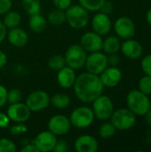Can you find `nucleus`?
Instances as JSON below:
<instances>
[{"instance_id":"1","label":"nucleus","mask_w":151,"mask_h":152,"mask_svg":"<svg viewBox=\"0 0 151 152\" xmlns=\"http://www.w3.org/2000/svg\"><path fill=\"white\" fill-rule=\"evenodd\" d=\"M74 92L77 98L83 102H93L97 97L102 94L104 86L99 75L85 72L76 77Z\"/></svg>"},{"instance_id":"2","label":"nucleus","mask_w":151,"mask_h":152,"mask_svg":"<svg viewBox=\"0 0 151 152\" xmlns=\"http://www.w3.org/2000/svg\"><path fill=\"white\" fill-rule=\"evenodd\" d=\"M126 105L136 116H144L150 110L149 95L143 94L139 89L132 90L126 96Z\"/></svg>"},{"instance_id":"3","label":"nucleus","mask_w":151,"mask_h":152,"mask_svg":"<svg viewBox=\"0 0 151 152\" xmlns=\"http://www.w3.org/2000/svg\"><path fill=\"white\" fill-rule=\"evenodd\" d=\"M136 115L128 108L116 110L110 117V122L119 131H126L133 128L136 124Z\"/></svg>"},{"instance_id":"4","label":"nucleus","mask_w":151,"mask_h":152,"mask_svg":"<svg viewBox=\"0 0 151 152\" xmlns=\"http://www.w3.org/2000/svg\"><path fill=\"white\" fill-rule=\"evenodd\" d=\"M66 21L69 25L76 29L85 28L89 22L88 11L80 4L70 5L66 10Z\"/></svg>"},{"instance_id":"5","label":"nucleus","mask_w":151,"mask_h":152,"mask_svg":"<svg viewBox=\"0 0 151 152\" xmlns=\"http://www.w3.org/2000/svg\"><path fill=\"white\" fill-rule=\"evenodd\" d=\"M95 116L91 108L81 106L76 108L70 114L71 126L77 128H86L90 126L94 121Z\"/></svg>"},{"instance_id":"6","label":"nucleus","mask_w":151,"mask_h":152,"mask_svg":"<svg viewBox=\"0 0 151 152\" xmlns=\"http://www.w3.org/2000/svg\"><path fill=\"white\" fill-rule=\"evenodd\" d=\"M86 51L81 46V45H73L69 46L65 53L66 65L73 69H82L86 61Z\"/></svg>"},{"instance_id":"7","label":"nucleus","mask_w":151,"mask_h":152,"mask_svg":"<svg viewBox=\"0 0 151 152\" xmlns=\"http://www.w3.org/2000/svg\"><path fill=\"white\" fill-rule=\"evenodd\" d=\"M93 102V111L96 118L103 121L110 118L115 110L114 104L109 97L101 94Z\"/></svg>"},{"instance_id":"8","label":"nucleus","mask_w":151,"mask_h":152,"mask_svg":"<svg viewBox=\"0 0 151 152\" xmlns=\"http://www.w3.org/2000/svg\"><path fill=\"white\" fill-rule=\"evenodd\" d=\"M108 65V56L105 53H101V51L91 53V54L86 57L85 64L87 71L95 75H100Z\"/></svg>"},{"instance_id":"9","label":"nucleus","mask_w":151,"mask_h":152,"mask_svg":"<svg viewBox=\"0 0 151 152\" xmlns=\"http://www.w3.org/2000/svg\"><path fill=\"white\" fill-rule=\"evenodd\" d=\"M50 104L49 94L42 90H36L29 94L26 99V105L31 111H41Z\"/></svg>"},{"instance_id":"10","label":"nucleus","mask_w":151,"mask_h":152,"mask_svg":"<svg viewBox=\"0 0 151 152\" xmlns=\"http://www.w3.org/2000/svg\"><path fill=\"white\" fill-rule=\"evenodd\" d=\"M114 30L118 37L123 39L133 38L136 32L134 21L126 16L119 17L114 24Z\"/></svg>"},{"instance_id":"11","label":"nucleus","mask_w":151,"mask_h":152,"mask_svg":"<svg viewBox=\"0 0 151 152\" xmlns=\"http://www.w3.org/2000/svg\"><path fill=\"white\" fill-rule=\"evenodd\" d=\"M71 127L69 118L64 115H55L48 122V130L55 135L67 134Z\"/></svg>"},{"instance_id":"12","label":"nucleus","mask_w":151,"mask_h":152,"mask_svg":"<svg viewBox=\"0 0 151 152\" xmlns=\"http://www.w3.org/2000/svg\"><path fill=\"white\" fill-rule=\"evenodd\" d=\"M31 110L26 105V103L17 102L10 104L7 110V116L10 120L16 123H24L28 121L30 118Z\"/></svg>"},{"instance_id":"13","label":"nucleus","mask_w":151,"mask_h":152,"mask_svg":"<svg viewBox=\"0 0 151 152\" xmlns=\"http://www.w3.org/2000/svg\"><path fill=\"white\" fill-rule=\"evenodd\" d=\"M57 141L56 135L48 130L38 134L32 143L37 148L39 152H48L53 151Z\"/></svg>"},{"instance_id":"14","label":"nucleus","mask_w":151,"mask_h":152,"mask_svg":"<svg viewBox=\"0 0 151 152\" xmlns=\"http://www.w3.org/2000/svg\"><path fill=\"white\" fill-rule=\"evenodd\" d=\"M102 43H103V39L101 38V36H100L94 31H89L85 33L80 40L81 46L86 52L89 53L101 51Z\"/></svg>"},{"instance_id":"15","label":"nucleus","mask_w":151,"mask_h":152,"mask_svg":"<svg viewBox=\"0 0 151 152\" xmlns=\"http://www.w3.org/2000/svg\"><path fill=\"white\" fill-rule=\"evenodd\" d=\"M99 77L104 86L112 88L117 86L121 82L122 72L118 68L115 66H110V67H107L99 75Z\"/></svg>"},{"instance_id":"16","label":"nucleus","mask_w":151,"mask_h":152,"mask_svg":"<svg viewBox=\"0 0 151 152\" xmlns=\"http://www.w3.org/2000/svg\"><path fill=\"white\" fill-rule=\"evenodd\" d=\"M120 50L126 58L131 60H137L141 58L143 53V47L142 44L132 38L125 39V41L121 44Z\"/></svg>"},{"instance_id":"17","label":"nucleus","mask_w":151,"mask_h":152,"mask_svg":"<svg viewBox=\"0 0 151 152\" xmlns=\"http://www.w3.org/2000/svg\"><path fill=\"white\" fill-rule=\"evenodd\" d=\"M111 20L108 14L99 12L92 20V28L94 32L100 36H106L111 29Z\"/></svg>"},{"instance_id":"18","label":"nucleus","mask_w":151,"mask_h":152,"mask_svg":"<svg viewBox=\"0 0 151 152\" xmlns=\"http://www.w3.org/2000/svg\"><path fill=\"white\" fill-rule=\"evenodd\" d=\"M74 146L77 152H96L99 149L98 141L89 134H83L77 137Z\"/></svg>"},{"instance_id":"19","label":"nucleus","mask_w":151,"mask_h":152,"mask_svg":"<svg viewBox=\"0 0 151 152\" xmlns=\"http://www.w3.org/2000/svg\"><path fill=\"white\" fill-rule=\"evenodd\" d=\"M76 73L75 69H71L69 66H64L62 69L58 70L57 81L60 86L62 88H70L74 86L76 81Z\"/></svg>"},{"instance_id":"20","label":"nucleus","mask_w":151,"mask_h":152,"mask_svg":"<svg viewBox=\"0 0 151 152\" xmlns=\"http://www.w3.org/2000/svg\"><path fill=\"white\" fill-rule=\"evenodd\" d=\"M7 37L9 43L15 47H23L28 41V36L27 32L19 27L10 28Z\"/></svg>"},{"instance_id":"21","label":"nucleus","mask_w":151,"mask_h":152,"mask_svg":"<svg viewBox=\"0 0 151 152\" xmlns=\"http://www.w3.org/2000/svg\"><path fill=\"white\" fill-rule=\"evenodd\" d=\"M28 26L35 33H42L47 27V20L40 13L30 15Z\"/></svg>"},{"instance_id":"22","label":"nucleus","mask_w":151,"mask_h":152,"mask_svg":"<svg viewBox=\"0 0 151 152\" xmlns=\"http://www.w3.org/2000/svg\"><path fill=\"white\" fill-rule=\"evenodd\" d=\"M121 47V41L118 37L109 36L102 43V50L106 54L117 53Z\"/></svg>"},{"instance_id":"23","label":"nucleus","mask_w":151,"mask_h":152,"mask_svg":"<svg viewBox=\"0 0 151 152\" xmlns=\"http://www.w3.org/2000/svg\"><path fill=\"white\" fill-rule=\"evenodd\" d=\"M50 102L55 108L65 109L69 106L71 100L68 94L60 93V94H55L54 95H53V97L50 98Z\"/></svg>"},{"instance_id":"24","label":"nucleus","mask_w":151,"mask_h":152,"mask_svg":"<svg viewBox=\"0 0 151 152\" xmlns=\"http://www.w3.org/2000/svg\"><path fill=\"white\" fill-rule=\"evenodd\" d=\"M4 24L7 28H12L18 27L21 22V16L18 12L9 11L4 17Z\"/></svg>"},{"instance_id":"25","label":"nucleus","mask_w":151,"mask_h":152,"mask_svg":"<svg viewBox=\"0 0 151 152\" xmlns=\"http://www.w3.org/2000/svg\"><path fill=\"white\" fill-rule=\"evenodd\" d=\"M47 21L53 26L62 25L66 21V14L64 11L56 8L55 10H53L48 13Z\"/></svg>"},{"instance_id":"26","label":"nucleus","mask_w":151,"mask_h":152,"mask_svg":"<svg viewBox=\"0 0 151 152\" xmlns=\"http://www.w3.org/2000/svg\"><path fill=\"white\" fill-rule=\"evenodd\" d=\"M22 6L25 12L29 15L39 13L41 10L40 0H22Z\"/></svg>"},{"instance_id":"27","label":"nucleus","mask_w":151,"mask_h":152,"mask_svg":"<svg viewBox=\"0 0 151 152\" xmlns=\"http://www.w3.org/2000/svg\"><path fill=\"white\" fill-rule=\"evenodd\" d=\"M116 132H117V129L111 122L103 123L99 128V135L103 139L111 138L112 136L115 135Z\"/></svg>"},{"instance_id":"28","label":"nucleus","mask_w":151,"mask_h":152,"mask_svg":"<svg viewBox=\"0 0 151 152\" xmlns=\"http://www.w3.org/2000/svg\"><path fill=\"white\" fill-rule=\"evenodd\" d=\"M48 67L55 71L60 70L61 69H62L64 66H66V61H65V58L62 55L60 54H55L53 55L49 60H48Z\"/></svg>"},{"instance_id":"29","label":"nucleus","mask_w":151,"mask_h":152,"mask_svg":"<svg viewBox=\"0 0 151 152\" xmlns=\"http://www.w3.org/2000/svg\"><path fill=\"white\" fill-rule=\"evenodd\" d=\"M106 0H79L80 5L90 12L99 11Z\"/></svg>"},{"instance_id":"30","label":"nucleus","mask_w":151,"mask_h":152,"mask_svg":"<svg viewBox=\"0 0 151 152\" xmlns=\"http://www.w3.org/2000/svg\"><path fill=\"white\" fill-rule=\"evenodd\" d=\"M139 86V90L141 92H142L143 94H147V95H150L151 94V77L145 75L144 77H142L138 84Z\"/></svg>"},{"instance_id":"31","label":"nucleus","mask_w":151,"mask_h":152,"mask_svg":"<svg viewBox=\"0 0 151 152\" xmlns=\"http://www.w3.org/2000/svg\"><path fill=\"white\" fill-rule=\"evenodd\" d=\"M21 98H22V94L17 88H12L7 93V102L9 104L20 102Z\"/></svg>"},{"instance_id":"32","label":"nucleus","mask_w":151,"mask_h":152,"mask_svg":"<svg viewBox=\"0 0 151 152\" xmlns=\"http://www.w3.org/2000/svg\"><path fill=\"white\" fill-rule=\"evenodd\" d=\"M16 146L14 142L6 138L0 139V152H14Z\"/></svg>"},{"instance_id":"33","label":"nucleus","mask_w":151,"mask_h":152,"mask_svg":"<svg viewBox=\"0 0 151 152\" xmlns=\"http://www.w3.org/2000/svg\"><path fill=\"white\" fill-rule=\"evenodd\" d=\"M142 69L145 73V75L151 77V54L146 55L141 62Z\"/></svg>"},{"instance_id":"34","label":"nucleus","mask_w":151,"mask_h":152,"mask_svg":"<svg viewBox=\"0 0 151 152\" xmlns=\"http://www.w3.org/2000/svg\"><path fill=\"white\" fill-rule=\"evenodd\" d=\"M27 131H28V127L23 124L15 125V126H12L10 129V133L12 135H18L20 134H25V133H27Z\"/></svg>"},{"instance_id":"35","label":"nucleus","mask_w":151,"mask_h":152,"mask_svg":"<svg viewBox=\"0 0 151 152\" xmlns=\"http://www.w3.org/2000/svg\"><path fill=\"white\" fill-rule=\"evenodd\" d=\"M53 2L57 9L65 11L71 5L72 0H53Z\"/></svg>"},{"instance_id":"36","label":"nucleus","mask_w":151,"mask_h":152,"mask_svg":"<svg viewBox=\"0 0 151 152\" xmlns=\"http://www.w3.org/2000/svg\"><path fill=\"white\" fill-rule=\"evenodd\" d=\"M12 0H0V15L5 14L12 8Z\"/></svg>"},{"instance_id":"37","label":"nucleus","mask_w":151,"mask_h":152,"mask_svg":"<svg viewBox=\"0 0 151 152\" xmlns=\"http://www.w3.org/2000/svg\"><path fill=\"white\" fill-rule=\"evenodd\" d=\"M69 151V144L65 141H57L53 151L54 152H67Z\"/></svg>"},{"instance_id":"38","label":"nucleus","mask_w":151,"mask_h":152,"mask_svg":"<svg viewBox=\"0 0 151 152\" xmlns=\"http://www.w3.org/2000/svg\"><path fill=\"white\" fill-rule=\"evenodd\" d=\"M108 56V64L110 66H115L117 67L119 62H120V57L117 53H111V54H107Z\"/></svg>"},{"instance_id":"39","label":"nucleus","mask_w":151,"mask_h":152,"mask_svg":"<svg viewBox=\"0 0 151 152\" xmlns=\"http://www.w3.org/2000/svg\"><path fill=\"white\" fill-rule=\"evenodd\" d=\"M7 93L8 91L6 88L0 85V108L4 106L7 103Z\"/></svg>"},{"instance_id":"40","label":"nucleus","mask_w":151,"mask_h":152,"mask_svg":"<svg viewBox=\"0 0 151 152\" xmlns=\"http://www.w3.org/2000/svg\"><path fill=\"white\" fill-rule=\"evenodd\" d=\"M100 10H101V12H103V13L109 15V14H110L113 12V4H112V3L110 1L106 0L103 3V4L101 5Z\"/></svg>"},{"instance_id":"41","label":"nucleus","mask_w":151,"mask_h":152,"mask_svg":"<svg viewBox=\"0 0 151 152\" xmlns=\"http://www.w3.org/2000/svg\"><path fill=\"white\" fill-rule=\"evenodd\" d=\"M10 125V118L7 114L0 113V127L5 128Z\"/></svg>"},{"instance_id":"42","label":"nucleus","mask_w":151,"mask_h":152,"mask_svg":"<svg viewBox=\"0 0 151 152\" xmlns=\"http://www.w3.org/2000/svg\"><path fill=\"white\" fill-rule=\"evenodd\" d=\"M6 29H7V28L5 27V25L4 24V22H2L0 20V44L5 39V37L7 36Z\"/></svg>"},{"instance_id":"43","label":"nucleus","mask_w":151,"mask_h":152,"mask_svg":"<svg viewBox=\"0 0 151 152\" xmlns=\"http://www.w3.org/2000/svg\"><path fill=\"white\" fill-rule=\"evenodd\" d=\"M20 152H39V151L37 150V148L33 143H30V144L25 145L20 150Z\"/></svg>"},{"instance_id":"44","label":"nucleus","mask_w":151,"mask_h":152,"mask_svg":"<svg viewBox=\"0 0 151 152\" xmlns=\"http://www.w3.org/2000/svg\"><path fill=\"white\" fill-rule=\"evenodd\" d=\"M6 62H7V56L3 51L0 50V69L4 67Z\"/></svg>"},{"instance_id":"45","label":"nucleus","mask_w":151,"mask_h":152,"mask_svg":"<svg viewBox=\"0 0 151 152\" xmlns=\"http://www.w3.org/2000/svg\"><path fill=\"white\" fill-rule=\"evenodd\" d=\"M144 117H145V120H146V122H147V124L150 126L151 127V110H150L145 115H144Z\"/></svg>"},{"instance_id":"46","label":"nucleus","mask_w":151,"mask_h":152,"mask_svg":"<svg viewBox=\"0 0 151 152\" xmlns=\"http://www.w3.org/2000/svg\"><path fill=\"white\" fill-rule=\"evenodd\" d=\"M146 20L151 26V7L148 10V12L146 13Z\"/></svg>"},{"instance_id":"47","label":"nucleus","mask_w":151,"mask_h":152,"mask_svg":"<svg viewBox=\"0 0 151 152\" xmlns=\"http://www.w3.org/2000/svg\"><path fill=\"white\" fill-rule=\"evenodd\" d=\"M150 110H151V99H150Z\"/></svg>"}]
</instances>
